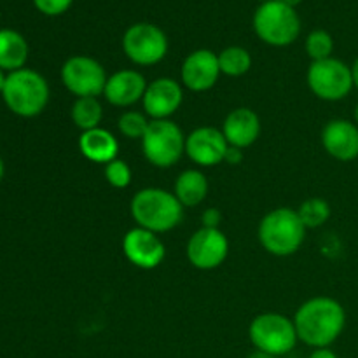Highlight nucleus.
Instances as JSON below:
<instances>
[{
	"mask_svg": "<svg viewBox=\"0 0 358 358\" xmlns=\"http://www.w3.org/2000/svg\"><path fill=\"white\" fill-rule=\"evenodd\" d=\"M297 338L311 348H329L346 325V311L332 297H313L299 306L294 317Z\"/></svg>",
	"mask_w": 358,
	"mask_h": 358,
	"instance_id": "obj_1",
	"label": "nucleus"
},
{
	"mask_svg": "<svg viewBox=\"0 0 358 358\" xmlns=\"http://www.w3.org/2000/svg\"><path fill=\"white\" fill-rule=\"evenodd\" d=\"M129 210L136 226L156 234L175 229L184 217V206L177 196L159 187H145L136 192Z\"/></svg>",
	"mask_w": 358,
	"mask_h": 358,
	"instance_id": "obj_2",
	"label": "nucleus"
},
{
	"mask_svg": "<svg viewBox=\"0 0 358 358\" xmlns=\"http://www.w3.org/2000/svg\"><path fill=\"white\" fill-rule=\"evenodd\" d=\"M257 236L266 252L276 257H289L303 245L306 227L301 222L297 210L280 206L262 217Z\"/></svg>",
	"mask_w": 358,
	"mask_h": 358,
	"instance_id": "obj_3",
	"label": "nucleus"
},
{
	"mask_svg": "<svg viewBox=\"0 0 358 358\" xmlns=\"http://www.w3.org/2000/svg\"><path fill=\"white\" fill-rule=\"evenodd\" d=\"M2 96L14 114L21 117H35L49 101L48 80L35 70L20 69L6 77Z\"/></svg>",
	"mask_w": 358,
	"mask_h": 358,
	"instance_id": "obj_4",
	"label": "nucleus"
},
{
	"mask_svg": "<svg viewBox=\"0 0 358 358\" xmlns=\"http://www.w3.org/2000/svg\"><path fill=\"white\" fill-rule=\"evenodd\" d=\"M248 336L255 350L273 357L287 355L299 341L294 320L280 313L257 315L248 327Z\"/></svg>",
	"mask_w": 358,
	"mask_h": 358,
	"instance_id": "obj_5",
	"label": "nucleus"
},
{
	"mask_svg": "<svg viewBox=\"0 0 358 358\" xmlns=\"http://www.w3.org/2000/svg\"><path fill=\"white\" fill-rule=\"evenodd\" d=\"M254 28L259 38L266 44L283 48L296 41L301 31V23L294 7L287 6L282 0H271L257 9Z\"/></svg>",
	"mask_w": 358,
	"mask_h": 358,
	"instance_id": "obj_6",
	"label": "nucleus"
},
{
	"mask_svg": "<svg viewBox=\"0 0 358 358\" xmlns=\"http://www.w3.org/2000/svg\"><path fill=\"white\" fill-rule=\"evenodd\" d=\"M142 150L152 166L171 168L185 152V136L180 126L171 119L150 121L149 129L142 138Z\"/></svg>",
	"mask_w": 358,
	"mask_h": 358,
	"instance_id": "obj_7",
	"label": "nucleus"
},
{
	"mask_svg": "<svg viewBox=\"0 0 358 358\" xmlns=\"http://www.w3.org/2000/svg\"><path fill=\"white\" fill-rule=\"evenodd\" d=\"M308 86L311 93L325 101L345 100L353 90L352 66L338 58L313 62L308 69Z\"/></svg>",
	"mask_w": 358,
	"mask_h": 358,
	"instance_id": "obj_8",
	"label": "nucleus"
},
{
	"mask_svg": "<svg viewBox=\"0 0 358 358\" xmlns=\"http://www.w3.org/2000/svg\"><path fill=\"white\" fill-rule=\"evenodd\" d=\"M122 49L135 65L150 66L166 56L168 38L156 24L138 23L126 30L122 37Z\"/></svg>",
	"mask_w": 358,
	"mask_h": 358,
	"instance_id": "obj_9",
	"label": "nucleus"
},
{
	"mask_svg": "<svg viewBox=\"0 0 358 358\" xmlns=\"http://www.w3.org/2000/svg\"><path fill=\"white\" fill-rule=\"evenodd\" d=\"M107 72L90 56H72L62 66V83L77 98L100 96L107 84Z\"/></svg>",
	"mask_w": 358,
	"mask_h": 358,
	"instance_id": "obj_10",
	"label": "nucleus"
},
{
	"mask_svg": "<svg viewBox=\"0 0 358 358\" xmlns=\"http://www.w3.org/2000/svg\"><path fill=\"white\" fill-rule=\"evenodd\" d=\"M187 259L196 269L212 271L224 264L229 254V241L220 229L201 227L187 241Z\"/></svg>",
	"mask_w": 358,
	"mask_h": 358,
	"instance_id": "obj_11",
	"label": "nucleus"
},
{
	"mask_svg": "<svg viewBox=\"0 0 358 358\" xmlns=\"http://www.w3.org/2000/svg\"><path fill=\"white\" fill-rule=\"evenodd\" d=\"M124 257L138 269H156L166 257V247L156 233L133 227L122 238Z\"/></svg>",
	"mask_w": 358,
	"mask_h": 358,
	"instance_id": "obj_12",
	"label": "nucleus"
},
{
	"mask_svg": "<svg viewBox=\"0 0 358 358\" xmlns=\"http://www.w3.org/2000/svg\"><path fill=\"white\" fill-rule=\"evenodd\" d=\"M229 143L222 129L201 126L185 136V154L198 166H217L224 163Z\"/></svg>",
	"mask_w": 358,
	"mask_h": 358,
	"instance_id": "obj_13",
	"label": "nucleus"
},
{
	"mask_svg": "<svg viewBox=\"0 0 358 358\" xmlns=\"http://www.w3.org/2000/svg\"><path fill=\"white\" fill-rule=\"evenodd\" d=\"M182 101H184V91L180 83L171 77H159L147 84L145 94L142 98L143 110L152 121L170 119L180 108Z\"/></svg>",
	"mask_w": 358,
	"mask_h": 358,
	"instance_id": "obj_14",
	"label": "nucleus"
},
{
	"mask_svg": "<svg viewBox=\"0 0 358 358\" xmlns=\"http://www.w3.org/2000/svg\"><path fill=\"white\" fill-rule=\"evenodd\" d=\"M220 77L219 55L208 49H198L191 52L182 63L180 79L187 90L194 93L212 90Z\"/></svg>",
	"mask_w": 358,
	"mask_h": 358,
	"instance_id": "obj_15",
	"label": "nucleus"
},
{
	"mask_svg": "<svg viewBox=\"0 0 358 358\" xmlns=\"http://www.w3.org/2000/svg\"><path fill=\"white\" fill-rule=\"evenodd\" d=\"M322 145L338 161L358 157V126L348 119H332L322 129Z\"/></svg>",
	"mask_w": 358,
	"mask_h": 358,
	"instance_id": "obj_16",
	"label": "nucleus"
},
{
	"mask_svg": "<svg viewBox=\"0 0 358 358\" xmlns=\"http://www.w3.org/2000/svg\"><path fill=\"white\" fill-rule=\"evenodd\" d=\"M147 80L136 70H119L112 73L105 84L103 96L114 107H131L142 101Z\"/></svg>",
	"mask_w": 358,
	"mask_h": 358,
	"instance_id": "obj_17",
	"label": "nucleus"
},
{
	"mask_svg": "<svg viewBox=\"0 0 358 358\" xmlns=\"http://www.w3.org/2000/svg\"><path fill=\"white\" fill-rule=\"evenodd\" d=\"M222 133L231 147L243 150L257 142L261 135V119L252 108H234L224 119Z\"/></svg>",
	"mask_w": 358,
	"mask_h": 358,
	"instance_id": "obj_18",
	"label": "nucleus"
},
{
	"mask_svg": "<svg viewBox=\"0 0 358 358\" xmlns=\"http://www.w3.org/2000/svg\"><path fill=\"white\" fill-rule=\"evenodd\" d=\"M79 150L87 161L105 166L110 161L117 159L119 142L108 129L94 128L80 133Z\"/></svg>",
	"mask_w": 358,
	"mask_h": 358,
	"instance_id": "obj_19",
	"label": "nucleus"
},
{
	"mask_svg": "<svg viewBox=\"0 0 358 358\" xmlns=\"http://www.w3.org/2000/svg\"><path fill=\"white\" fill-rule=\"evenodd\" d=\"M173 194L180 201L182 206L185 208H192V206L201 205L208 194V180H206L205 173L199 170H185L175 180Z\"/></svg>",
	"mask_w": 358,
	"mask_h": 358,
	"instance_id": "obj_20",
	"label": "nucleus"
},
{
	"mask_svg": "<svg viewBox=\"0 0 358 358\" xmlns=\"http://www.w3.org/2000/svg\"><path fill=\"white\" fill-rule=\"evenodd\" d=\"M28 58L27 41L14 30H0V70L23 69Z\"/></svg>",
	"mask_w": 358,
	"mask_h": 358,
	"instance_id": "obj_21",
	"label": "nucleus"
},
{
	"mask_svg": "<svg viewBox=\"0 0 358 358\" xmlns=\"http://www.w3.org/2000/svg\"><path fill=\"white\" fill-rule=\"evenodd\" d=\"M70 117L80 131H90V129L100 128V122L103 119V107L100 100L94 96L77 98L70 110Z\"/></svg>",
	"mask_w": 358,
	"mask_h": 358,
	"instance_id": "obj_22",
	"label": "nucleus"
},
{
	"mask_svg": "<svg viewBox=\"0 0 358 358\" xmlns=\"http://www.w3.org/2000/svg\"><path fill=\"white\" fill-rule=\"evenodd\" d=\"M220 73L227 77H241L250 70L252 56L247 49L240 45H231L226 48L219 55Z\"/></svg>",
	"mask_w": 358,
	"mask_h": 358,
	"instance_id": "obj_23",
	"label": "nucleus"
},
{
	"mask_svg": "<svg viewBox=\"0 0 358 358\" xmlns=\"http://www.w3.org/2000/svg\"><path fill=\"white\" fill-rule=\"evenodd\" d=\"M297 215L306 229H317L331 219V205L322 198H310L301 203Z\"/></svg>",
	"mask_w": 358,
	"mask_h": 358,
	"instance_id": "obj_24",
	"label": "nucleus"
},
{
	"mask_svg": "<svg viewBox=\"0 0 358 358\" xmlns=\"http://www.w3.org/2000/svg\"><path fill=\"white\" fill-rule=\"evenodd\" d=\"M150 121L147 119V114L136 110H128L119 117L117 128L122 136L129 140H142L149 129Z\"/></svg>",
	"mask_w": 358,
	"mask_h": 358,
	"instance_id": "obj_25",
	"label": "nucleus"
},
{
	"mask_svg": "<svg viewBox=\"0 0 358 358\" xmlns=\"http://www.w3.org/2000/svg\"><path fill=\"white\" fill-rule=\"evenodd\" d=\"M334 51V41L325 30H315L306 38V52L313 62L332 58Z\"/></svg>",
	"mask_w": 358,
	"mask_h": 358,
	"instance_id": "obj_26",
	"label": "nucleus"
},
{
	"mask_svg": "<svg viewBox=\"0 0 358 358\" xmlns=\"http://www.w3.org/2000/svg\"><path fill=\"white\" fill-rule=\"evenodd\" d=\"M103 175H105V180H107L114 189H126L129 184H131V178H133L129 164L126 163V161L119 159V157L105 164Z\"/></svg>",
	"mask_w": 358,
	"mask_h": 358,
	"instance_id": "obj_27",
	"label": "nucleus"
},
{
	"mask_svg": "<svg viewBox=\"0 0 358 358\" xmlns=\"http://www.w3.org/2000/svg\"><path fill=\"white\" fill-rule=\"evenodd\" d=\"M37 9L41 13L48 14V16H56V14H62L72 6V0H34Z\"/></svg>",
	"mask_w": 358,
	"mask_h": 358,
	"instance_id": "obj_28",
	"label": "nucleus"
},
{
	"mask_svg": "<svg viewBox=\"0 0 358 358\" xmlns=\"http://www.w3.org/2000/svg\"><path fill=\"white\" fill-rule=\"evenodd\" d=\"M222 220V213L217 208H206L201 215L203 227H212V229H219V224Z\"/></svg>",
	"mask_w": 358,
	"mask_h": 358,
	"instance_id": "obj_29",
	"label": "nucleus"
},
{
	"mask_svg": "<svg viewBox=\"0 0 358 358\" xmlns=\"http://www.w3.org/2000/svg\"><path fill=\"white\" fill-rule=\"evenodd\" d=\"M241 161H243V152H241V149L229 145V149H227L226 152V157H224V163L236 166V164H240Z\"/></svg>",
	"mask_w": 358,
	"mask_h": 358,
	"instance_id": "obj_30",
	"label": "nucleus"
},
{
	"mask_svg": "<svg viewBox=\"0 0 358 358\" xmlns=\"http://www.w3.org/2000/svg\"><path fill=\"white\" fill-rule=\"evenodd\" d=\"M310 358H338V355L331 348H317Z\"/></svg>",
	"mask_w": 358,
	"mask_h": 358,
	"instance_id": "obj_31",
	"label": "nucleus"
},
{
	"mask_svg": "<svg viewBox=\"0 0 358 358\" xmlns=\"http://www.w3.org/2000/svg\"><path fill=\"white\" fill-rule=\"evenodd\" d=\"M352 77H353V87H357L358 90V58L352 65Z\"/></svg>",
	"mask_w": 358,
	"mask_h": 358,
	"instance_id": "obj_32",
	"label": "nucleus"
},
{
	"mask_svg": "<svg viewBox=\"0 0 358 358\" xmlns=\"http://www.w3.org/2000/svg\"><path fill=\"white\" fill-rule=\"evenodd\" d=\"M248 358H276L273 355H269V353H264V352H259V350H255L252 355H248Z\"/></svg>",
	"mask_w": 358,
	"mask_h": 358,
	"instance_id": "obj_33",
	"label": "nucleus"
},
{
	"mask_svg": "<svg viewBox=\"0 0 358 358\" xmlns=\"http://www.w3.org/2000/svg\"><path fill=\"white\" fill-rule=\"evenodd\" d=\"M282 2L287 3V6L294 7V6H297V3H301V0H282Z\"/></svg>",
	"mask_w": 358,
	"mask_h": 358,
	"instance_id": "obj_34",
	"label": "nucleus"
},
{
	"mask_svg": "<svg viewBox=\"0 0 358 358\" xmlns=\"http://www.w3.org/2000/svg\"><path fill=\"white\" fill-rule=\"evenodd\" d=\"M3 84H6V76H3V72L0 70V93H2L3 90Z\"/></svg>",
	"mask_w": 358,
	"mask_h": 358,
	"instance_id": "obj_35",
	"label": "nucleus"
},
{
	"mask_svg": "<svg viewBox=\"0 0 358 358\" xmlns=\"http://www.w3.org/2000/svg\"><path fill=\"white\" fill-rule=\"evenodd\" d=\"M353 115H355V124L358 126V103H357V107H355V112H353Z\"/></svg>",
	"mask_w": 358,
	"mask_h": 358,
	"instance_id": "obj_36",
	"label": "nucleus"
},
{
	"mask_svg": "<svg viewBox=\"0 0 358 358\" xmlns=\"http://www.w3.org/2000/svg\"><path fill=\"white\" fill-rule=\"evenodd\" d=\"M2 175H3V163L2 159H0V178H2Z\"/></svg>",
	"mask_w": 358,
	"mask_h": 358,
	"instance_id": "obj_37",
	"label": "nucleus"
},
{
	"mask_svg": "<svg viewBox=\"0 0 358 358\" xmlns=\"http://www.w3.org/2000/svg\"><path fill=\"white\" fill-rule=\"evenodd\" d=\"M264 2H271V0H264Z\"/></svg>",
	"mask_w": 358,
	"mask_h": 358,
	"instance_id": "obj_38",
	"label": "nucleus"
}]
</instances>
